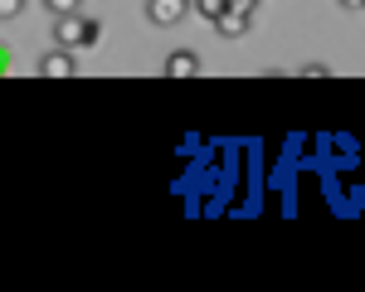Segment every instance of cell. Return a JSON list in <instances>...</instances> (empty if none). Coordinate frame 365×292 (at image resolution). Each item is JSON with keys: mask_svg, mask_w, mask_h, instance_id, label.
<instances>
[{"mask_svg": "<svg viewBox=\"0 0 365 292\" xmlns=\"http://www.w3.org/2000/svg\"><path fill=\"white\" fill-rule=\"evenodd\" d=\"M98 39H103V25L88 20L83 10H73V15H54V44H58V49H93Z\"/></svg>", "mask_w": 365, "mask_h": 292, "instance_id": "1", "label": "cell"}, {"mask_svg": "<svg viewBox=\"0 0 365 292\" xmlns=\"http://www.w3.org/2000/svg\"><path fill=\"white\" fill-rule=\"evenodd\" d=\"M195 10V0H146V20L151 25H185Z\"/></svg>", "mask_w": 365, "mask_h": 292, "instance_id": "2", "label": "cell"}, {"mask_svg": "<svg viewBox=\"0 0 365 292\" xmlns=\"http://www.w3.org/2000/svg\"><path fill=\"white\" fill-rule=\"evenodd\" d=\"M34 73L39 78H78V58H73V49H49V54L34 63Z\"/></svg>", "mask_w": 365, "mask_h": 292, "instance_id": "3", "label": "cell"}, {"mask_svg": "<svg viewBox=\"0 0 365 292\" xmlns=\"http://www.w3.org/2000/svg\"><path fill=\"white\" fill-rule=\"evenodd\" d=\"M200 73H205V63H200L195 49H175L166 58V78H200Z\"/></svg>", "mask_w": 365, "mask_h": 292, "instance_id": "4", "label": "cell"}, {"mask_svg": "<svg viewBox=\"0 0 365 292\" xmlns=\"http://www.w3.org/2000/svg\"><path fill=\"white\" fill-rule=\"evenodd\" d=\"M210 25L220 29L225 39H244L249 25H253V15H244V10H225V15H220V20H210Z\"/></svg>", "mask_w": 365, "mask_h": 292, "instance_id": "5", "label": "cell"}, {"mask_svg": "<svg viewBox=\"0 0 365 292\" xmlns=\"http://www.w3.org/2000/svg\"><path fill=\"white\" fill-rule=\"evenodd\" d=\"M44 10H49V20L54 15H73V10H83V0H39Z\"/></svg>", "mask_w": 365, "mask_h": 292, "instance_id": "6", "label": "cell"}, {"mask_svg": "<svg viewBox=\"0 0 365 292\" xmlns=\"http://www.w3.org/2000/svg\"><path fill=\"white\" fill-rule=\"evenodd\" d=\"M229 10V0H195V15H205V20H220Z\"/></svg>", "mask_w": 365, "mask_h": 292, "instance_id": "7", "label": "cell"}, {"mask_svg": "<svg viewBox=\"0 0 365 292\" xmlns=\"http://www.w3.org/2000/svg\"><path fill=\"white\" fill-rule=\"evenodd\" d=\"M29 0H0V20H20Z\"/></svg>", "mask_w": 365, "mask_h": 292, "instance_id": "8", "label": "cell"}, {"mask_svg": "<svg viewBox=\"0 0 365 292\" xmlns=\"http://www.w3.org/2000/svg\"><path fill=\"white\" fill-rule=\"evenodd\" d=\"M302 78H331V68H327V63H307V68H302Z\"/></svg>", "mask_w": 365, "mask_h": 292, "instance_id": "9", "label": "cell"}, {"mask_svg": "<svg viewBox=\"0 0 365 292\" xmlns=\"http://www.w3.org/2000/svg\"><path fill=\"white\" fill-rule=\"evenodd\" d=\"M229 10H244V15H253V10H258V0H229Z\"/></svg>", "mask_w": 365, "mask_h": 292, "instance_id": "10", "label": "cell"}, {"mask_svg": "<svg viewBox=\"0 0 365 292\" xmlns=\"http://www.w3.org/2000/svg\"><path fill=\"white\" fill-rule=\"evenodd\" d=\"M341 5H346V10H365V0H341Z\"/></svg>", "mask_w": 365, "mask_h": 292, "instance_id": "11", "label": "cell"}, {"mask_svg": "<svg viewBox=\"0 0 365 292\" xmlns=\"http://www.w3.org/2000/svg\"><path fill=\"white\" fill-rule=\"evenodd\" d=\"M5 58H10V54H5V49H0V73H5V68H10V63H5Z\"/></svg>", "mask_w": 365, "mask_h": 292, "instance_id": "12", "label": "cell"}]
</instances>
